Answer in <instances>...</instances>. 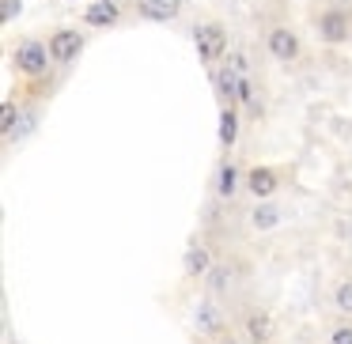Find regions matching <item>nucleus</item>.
<instances>
[{
	"instance_id": "nucleus-9",
	"label": "nucleus",
	"mask_w": 352,
	"mask_h": 344,
	"mask_svg": "<svg viewBox=\"0 0 352 344\" xmlns=\"http://www.w3.org/2000/svg\"><path fill=\"white\" fill-rule=\"evenodd\" d=\"M182 268H186V276H205V273H212V257H208L205 246H190Z\"/></svg>"
},
{
	"instance_id": "nucleus-7",
	"label": "nucleus",
	"mask_w": 352,
	"mask_h": 344,
	"mask_svg": "<svg viewBox=\"0 0 352 344\" xmlns=\"http://www.w3.org/2000/svg\"><path fill=\"white\" fill-rule=\"evenodd\" d=\"M276 185H280V178H276V170H269V167H254L250 174H246V190H250L258 200L273 197Z\"/></svg>"
},
{
	"instance_id": "nucleus-11",
	"label": "nucleus",
	"mask_w": 352,
	"mask_h": 344,
	"mask_svg": "<svg viewBox=\"0 0 352 344\" xmlns=\"http://www.w3.org/2000/svg\"><path fill=\"white\" fill-rule=\"evenodd\" d=\"M235 140H239V114L228 106V110H220V144L231 148Z\"/></svg>"
},
{
	"instance_id": "nucleus-19",
	"label": "nucleus",
	"mask_w": 352,
	"mask_h": 344,
	"mask_svg": "<svg viewBox=\"0 0 352 344\" xmlns=\"http://www.w3.org/2000/svg\"><path fill=\"white\" fill-rule=\"evenodd\" d=\"M329 344H352V325H337L333 336H329Z\"/></svg>"
},
{
	"instance_id": "nucleus-3",
	"label": "nucleus",
	"mask_w": 352,
	"mask_h": 344,
	"mask_svg": "<svg viewBox=\"0 0 352 344\" xmlns=\"http://www.w3.org/2000/svg\"><path fill=\"white\" fill-rule=\"evenodd\" d=\"M349 34H352V19H349V12L329 8V12H322V16H318V38H322V42L337 46V42H344Z\"/></svg>"
},
{
	"instance_id": "nucleus-8",
	"label": "nucleus",
	"mask_w": 352,
	"mask_h": 344,
	"mask_svg": "<svg viewBox=\"0 0 352 344\" xmlns=\"http://www.w3.org/2000/svg\"><path fill=\"white\" fill-rule=\"evenodd\" d=\"M84 19L91 27H114L118 19H122V12H118V4H110V0H95V4H87Z\"/></svg>"
},
{
	"instance_id": "nucleus-16",
	"label": "nucleus",
	"mask_w": 352,
	"mask_h": 344,
	"mask_svg": "<svg viewBox=\"0 0 352 344\" xmlns=\"http://www.w3.org/2000/svg\"><path fill=\"white\" fill-rule=\"evenodd\" d=\"M16 122H19V110H16V102H4V106H0V133H4V137H12V129H16Z\"/></svg>"
},
{
	"instance_id": "nucleus-1",
	"label": "nucleus",
	"mask_w": 352,
	"mask_h": 344,
	"mask_svg": "<svg viewBox=\"0 0 352 344\" xmlns=\"http://www.w3.org/2000/svg\"><path fill=\"white\" fill-rule=\"evenodd\" d=\"M193 46H197L201 61L212 65V61H220L223 49H228V31H223L220 23H205V27H197V31H193Z\"/></svg>"
},
{
	"instance_id": "nucleus-6",
	"label": "nucleus",
	"mask_w": 352,
	"mask_h": 344,
	"mask_svg": "<svg viewBox=\"0 0 352 344\" xmlns=\"http://www.w3.org/2000/svg\"><path fill=\"white\" fill-rule=\"evenodd\" d=\"M137 12L152 23H170L182 12V0H137Z\"/></svg>"
},
{
	"instance_id": "nucleus-20",
	"label": "nucleus",
	"mask_w": 352,
	"mask_h": 344,
	"mask_svg": "<svg viewBox=\"0 0 352 344\" xmlns=\"http://www.w3.org/2000/svg\"><path fill=\"white\" fill-rule=\"evenodd\" d=\"M16 12H19V0H4V23H8Z\"/></svg>"
},
{
	"instance_id": "nucleus-18",
	"label": "nucleus",
	"mask_w": 352,
	"mask_h": 344,
	"mask_svg": "<svg viewBox=\"0 0 352 344\" xmlns=\"http://www.w3.org/2000/svg\"><path fill=\"white\" fill-rule=\"evenodd\" d=\"M208 280H212V288H216V291H223V288H228V280H231V268H228V265H216Z\"/></svg>"
},
{
	"instance_id": "nucleus-17",
	"label": "nucleus",
	"mask_w": 352,
	"mask_h": 344,
	"mask_svg": "<svg viewBox=\"0 0 352 344\" xmlns=\"http://www.w3.org/2000/svg\"><path fill=\"white\" fill-rule=\"evenodd\" d=\"M333 303H337V310H341V314H352V284H341V288H337Z\"/></svg>"
},
{
	"instance_id": "nucleus-13",
	"label": "nucleus",
	"mask_w": 352,
	"mask_h": 344,
	"mask_svg": "<svg viewBox=\"0 0 352 344\" xmlns=\"http://www.w3.org/2000/svg\"><path fill=\"white\" fill-rule=\"evenodd\" d=\"M250 223L258 231L276 227V223H280V208H276V205H258V208H254V216H250Z\"/></svg>"
},
{
	"instance_id": "nucleus-10",
	"label": "nucleus",
	"mask_w": 352,
	"mask_h": 344,
	"mask_svg": "<svg viewBox=\"0 0 352 344\" xmlns=\"http://www.w3.org/2000/svg\"><path fill=\"white\" fill-rule=\"evenodd\" d=\"M239 182H243V178H239V167L235 163H223L220 174H216V193H220V197H235Z\"/></svg>"
},
{
	"instance_id": "nucleus-5",
	"label": "nucleus",
	"mask_w": 352,
	"mask_h": 344,
	"mask_svg": "<svg viewBox=\"0 0 352 344\" xmlns=\"http://www.w3.org/2000/svg\"><path fill=\"white\" fill-rule=\"evenodd\" d=\"M265 42H269V54H273L276 61H296L299 57V38H296L292 27H273Z\"/></svg>"
},
{
	"instance_id": "nucleus-14",
	"label": "nucleus",
	"mask_w": 352,
	"mask_h": 344,
	"mask_svg": "<svg viewBox=\"0 0 352 344\" xmlns=\"http://www.w3.org/2000/svg\"><path fill=\"white\" fill-rule=\"evenodd\" d=\"M246 333H250V341H269V336H273V325H269V318L265 314H250V318H246Z\"/></svg>"
},
{
	"instance_id": "nucleus-15",
	"label": "nucleus",
	"mask_w": 352,
	"mask_h": 344,
	"mask_svg": "<svg viewBox=\"0 0 352 344\" xmlns=\"http://www.w3.org/2000/svg\"><path fill=\"white\" fill-rule=\"evenodd\" d=\"M197 325L205 329V333H212V336L220 333V314H216L212 303H201V306H197Z\"/></svg>"
},
{
	"instance_id": "nucleus-2",
	"label": "nucleus",
	"mask_w": 352,
	"mask_h": 344,
	"mask_svg": "<svg viewBox=\"0 0 352 344\" xmlns=\"http://www.w3.org/2000/svg\"><path fill=\"white\" fill-rule=\"evenodd\" d=\"M50 46H42V42H34V38H27V42H19L16 46V69L23 72V76H42V72L50 69Z\"/></svg>"
},
{
	"instance_id": "nucleus-4",
	"label": "nucleus",
	"mask_w": 352,
	"mask_h": 344,
	"mask_svg": "<svg viewBox=\"0 0 352 344\" xmlns=\"http://www.w3.org/2000/svg\"><path fill=\"white\" fill-rule=\"evenodd\" d=\"M84 54V34L80 31H54V38H50V57L61 65L76 61V57Z\"/></svg>"
},
{
	"instance_id": "nucleus-12",
	"label": "nucleus",
	"mask_w": 352,
	"mask_h": 344,
	"mask_svg": "<svg viewBox=\"0 0 352 344\" xmlns=\"http://www.w3.org/2000/svg\"><path fill=\"white\" fill-rule=\"evenodd\" d=\"M239 72H231V69H220L212 76V84H216V95H220V99H231V95H239Z\"/></svg>"
}]
</instances>
